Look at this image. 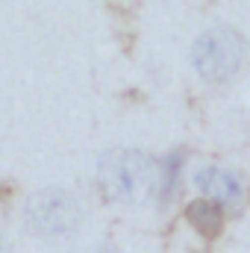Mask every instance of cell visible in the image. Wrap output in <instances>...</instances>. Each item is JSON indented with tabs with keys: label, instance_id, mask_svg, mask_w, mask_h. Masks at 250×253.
<instances>
[{
	"label": "cell",
	"instance_id": "1",
	"mask_svg": "<svg viewBox=\"0 0 250 253\" xmlns=\"http://www.w3.org/2000/svg\"><path fill=\"white\" fill-rule=\"evenodd\" d=\"M100 189L115 203H138L156 186L153 159L141 150H112L100 159Z\"/></svg>",
	"mask_w": 250,
	"mask_h": 253
},
{
	"label": "cell",
	"instance_id": "2",
	"mask_svg": "<svg viewBox=\"0 0 250 253\" xmlns=\"http://www.w3.org/2000/svg\"><path fill=\"white\" fill-rule=\"evenodd\" d=\"M191 62L203 80L227 83L233 74H239V68L245 62V42L239 39V33L224 30V27L206 30L191 47Z\"/></svg>",
	"mask_w": 250,
	"mask_h": 253
},
{
	"label": "cell",
	"instance_id": "3",
	"mask_svg": "<svg viewBox=\"0 0 250 253\" xmlns=\"http://www.w3.org/2000/svg\"><path fill=\"white\" fill-rule=\"evenodd\" d=\"M24 221L36 236H44V239L68 236L80 227V206L68 191L42 189L27 200Z\"/></svg>",
	"mask_w": 250,
	"mask_h": 253
},
{
	"label": "cell",
	"instance_id": "4",
	"mask_svg": "<svg viewBox=\"0 0 250 253\" xmlns=\"http://www.w3.org/2000/svg\"><path fill=\"white\" fill-rule=\"evenodd\" d=\"M197 189L203 197L215 200L218 206H239L242 203V183L236 174L224 171V168H203L197 174Z\"/></svg>",
	"mask_w": 250,
	"mask_h": 253
},
{
	"label": "cell",
	"instance_id": "5",
	"mask_svg": "<svg viewBox=\"0 0 250 253\" xmlns=\"http://www.w3.org/2000/svg\"><path fill=\"white\" fill-rule=\"evenodd\" d=\"M188 221H191L203 236H215V233L221 230V206H218L215 200L203 197V200H197V203L188 206Z\"/></svg>",
	"mask_w": 250,
	"mask_h": 253
},
{
	"label": "cell",
	"instance_id": "6",
	"mask_svg": "<svg viewBox=\"0 0 250 253\" xmlns=\"http://www.w3.org/2000/svg\"><path fill=\"white\" fill-rule=\"evenodd\" d=\"M183 162H186V153H183V150H177V153L165 156V162H162V174H156L162 200H168V197L174 194L177 183H180V171H183Z\"/></svg>",
	"mask_w": 250,
	"mask_h": 253
},
{
	"label": "cell",
	"instance_id": "7",
	"mask_svg": "<svg viewBox=\"0 0 250 253\" xmlns=\"http://www.w3.org/2000/svg\"><path fill=\"white\" fill-rule=\"evenodd\" d=\"M94 253H118V251H112V248H100V251H94Z\"/></svg>",
	"mask_w": 250,
	"mask_h": 253
},
{
	"label": "cell",
	"instance_id": "8",
	"mask_svg": "<svg viewBox=\"0 0 250 253\" xmlns=\"http://www.w3.org/2000/svg\"><path fill=\"white\" fill-rule=\"evenodd\" d=\"M0 253H3V239H0Z\"/></svg>",
	"mask_w": 250,
	"mask_h": 253
}]
</instances>
